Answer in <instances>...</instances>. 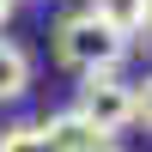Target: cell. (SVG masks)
I'll use <instances>...</instances> for the list:
<instances>
[{
    "label": "cell",
    "instance_id": "obj_6",
    "mask_svg": "<svg viewBox=\"0 0 152 152\" xmlns=\"http://www.w3.org/2000/svg\"><path fill=\"white\" fill-rule=\"evenodd\" d=\"M0 152H55L43 140V128H6L0 134Z\"/></svg>",
    "mask_w": 152,
    "mask_h": 152
},
{
    "label": "cell",
    "instance_id": "obj_8",
    "mask_svg": "<svg viewBox=\"0 0 152 152\" xmlns=\"http://www.w3.org/2000/svg\"><path fill=\"white\" fill-rule=\"evenodd\" d=\"M91 152H122V146H116V140H97V146H91Z\"/></svg>",
    "mask_w": 152,
    "mask_h": 152
},
{
    "label": "cell",
    "instance_id": "obj_4",
    "mask_svg": "<svg viewBox=\"0 0 152 152\" xmlns=\"http://www.w3.org/2000/svg\"><path fill=\"white\" fill-rule=\"evenodd\" d=\"M146 6H152V0H91L85 12L104 18L116 37H134V31H146Z\"/></svg>",
    "mask_w": 152,
    "mask_h": 152
},
{
    "label": "cell",
    "instance_id": "obj_1",
    "mask_svg": "<svg viewBox=\"0 0 152 152\" xmlns=\"http://www.w3.org/2000/svg\"><path fill=\"white\" fill-rule=\"evenodd\" d=\"M55 61L73 67L79 79L85 73H116L122 61H128V37H116L104 18H91V12H67V18L55 24Z\"/></svg>",
    "mask_w": 152,
    "mask_h": 152
},
{
    "label": "cell",
    "instance_id": "obj_9",
    "mask_svg": "<svg viewBox=\"0 0 152 152\" xmlns=\"http://www.w3.org/2000/svg\"><path fill=\"white\" fill-rule=\"evenodd\" d=\"M6 18H12V0H0V24H6Z\"/></svg>",
    "mask_w": 152,
    "mask_h": 152
},
{
    "label": "cell",
    "instance_id": "obj_2",
    "mask_svg": "<svg viewBox=\"0 0 152 152\" xmlns=\"http://www.w3.org/2000/svg\"><path fill=\"white\" fill-rule=\"evenodd\" d=\"M79 110L104 140H116L122 128H134V85H122L116 73H85L79 79Z\"/></svg>",
    "mask_w": 152,
    "mask_h": 152
},
{
    "label": "cell",
    "instance_id": "obj_7",
    "mask_svg": "<svg viewBox=\"0 0 152 152\" xmlns=\"http://www.w3.org/2000/svg\"><path fill=\"white\" fill-rule=\"evenodd\" d=\"M134 122H146V134H152V73L134 85Z\"/></svg>",
    "mask_w": 152,
    "mask_h": 152
},
{
    "label": "cell",
    "instance_id": "obj_3",
    "mask_svg": "<svg viewBox=\"0 0 152 152\" xmlns=\"http://www.w3.org/2000/svg\"><path fill=\"white\" fill-rule=\"evenodd\" d=\"M37 128H43V140L55 146V152H91L97 140H104V134H97L79 110H55V116H43Z\"/></svg>",
    "mask_w": 152,
    "mask_h": 152
},
{
    "label": "cell",
    "instance_id": "obj_10",
    "mask_svg": "<svg viewBox=\"0 0 152 152\" xmlns=\"http://www.w3.org/2000/svg\"><path fill=\"white\" fill-rule=\"evenodd\" d=\"M146 31H152V6H146Z\"/></svg>",
    "mask_w": 152,
    "mask_h": 152
},
{
    "label": "cell",
    "instance_id": "obj_5",
    "mask_svg": "<svg viewBox=\"0 0 152 152\" xmlns=\"http://www.w3.org/2000/svg\"><path fill=\"white\" fill-rule=\"evenodd\" d=\"M24 85H31V55H24L18 43L0 37V104H18Z\"/></svg>",
    "mask_w": 152,
    "mask_h": 152
}]
</instances>
